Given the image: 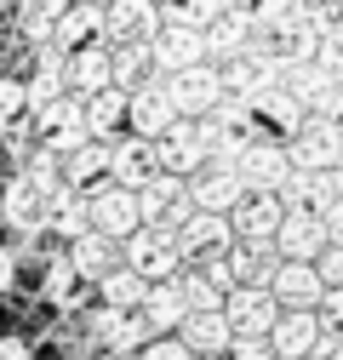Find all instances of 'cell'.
I'll list each match as a JSON object with an SVG mask.
<instances>
[{"label":"cell","instance_id":"obj_47","mask_svg":"<svg viewBox=\"0 0 343 360\" xmlns=\"http://www.w3.org/2000/svg\"><path fill=\"white\" fill-rule=\"evenodd\" d=\"M321 360H343V343H332V349H326V354H321Z\"/></svg>","mask_w":343,"mask_h":360},{"label":"cell","instance_id":"obj_21","mask_svg":"<svg viewBox=\"0 0 343 360\" xmlns=\"http://www.w3.org/2000/svg\"><path fill=\"white\" fill-rule=\"evenodd\" d=\"M235 246V223L218 212H195L183 229H178V252L183 257H224Z\"/></svg>","mask_w":343,"mask_h":360},{"label":"cell","instance_id":"obj_42","mask_svg":"<svg viewBox=\"0 0 343 360\" xmlns=\"http://www.w3.org/2000/svg\"><path fill=\"white\" fill-rule=\"evenodd\" d=\"M315 314H321V326H326V332H343V286H326V297H321Z\"/></svg>","mask_w":343,"mask_h":360},{"label":"cell","instance_id":"obj_31","mask_svg":"<svg viewBox=\"0 0 343 360\" xmlns=\"http://www.w3.org/2000/svg\"><path fill=\"white\" fill-rule=\"evenodd\" d=\"M189 195V177H172V172H155L149 184H138V212H143V223H160L172 206H178Z\"/></svg>","mask_w":343,"mask_h":360},{"label":"cell","instance_id":"obj_41","mask_svg":"<svg viewBox=\"0 0 343 360\" xmlns=\"http://www.w3.org/2000/svg\"><path fill=\"white\" fill-rule=\"evenodd\" d=\"M315 269H321L326 286H343V240H326V252L315 257Z\"/></svg>","mask_w":343,"mask_h":360},{"label":"cell","instance_id":"obj_37","mask_svg":"<svg viewBox=\"0 0 343 360\" xmlns=\"http://www.w3.org/2000/svg\"><path fill=\"white\" fill-rule=\"evenodd\" d=\"M23 177H29V184H40V189L52 195V189L63 184V155H58L52 143H34V149L23 155Z\"/></svg>","mask_w":343,"mask_h":360},{"label":"cell","instance_id":"obj_28","mask_svg":"<svg viewBox=\"0 0 343 360\" xmlns=\"http://www.w3.org/2000/svg\"><path fill=\"white\" fill-rule=\"evenodd\" d=\"M98 34H103V6H92V0H69L58 29H52V46L75 52V46H86V40H98Z\"/></svg>","mask_w":343,"mask_h":360},{"label":"cell","instance_id":"obj_9","mask_svg":"<svg viewBox=\"0 0 343 360\" xmlns=\"http://www.w3.org/2000/svg\"><path fill=\"white\" fill-rule=\"evenodd\" d=\"M143 223V212H138V189H126V184H98L92 189V229L98 235H109V240H126Z\"/></svg>","mask_w":343,"mask_h":360},{"label":"cell","instance_id":"obj_15","mask_svg":"<svg viewBox=\"0 0 343 360\" xmlns=\"http://www.w3.org/2000/svg\"><path fill=\"white\" fill-rule=\"evenodd\" d=\"M275 195H280V206H286V212H326V206L343 195V184H337V172H309V166H292V177H286Z\"/></svg>","mask_w":343,"mask_h":360},{"label":"cell","instance_id":"obj_27","mask_svg":"<svg viewBox=\"0 0 343 360\" xmlns=\"http://www.w3.org/2000/svg\"><path fill=\"white\" fill-rule=\"evenodd\" d=\"M178 338H183L195 354H224V349L235 343V332H229V321H224V309H189L183 326H178Z\"/></svg>","mask_w":343,"mask_h":360},{"label":"cell","instance_id":"obj_29","mask_svg":"<svg viewBox=\"0 0 343 360\" xmlns=\"http://www.w3.org/2000/svg\"><path fill=\"white\" fill-rule=\"evenodd\" d=\"M63 184H75L86 195H92L98 184H109V143L92 138V143H80L75 155H63Z\"/></svg>","mask_w":343,"mask_h":360},{"label":"cell","instance_id":"obj_38","mask_svg":"<svg viewBox=\"0 0 343 360\" xmlns=\"http://www.w3.org/2000/svg\"><path fill=\"white\" fill-rule=\"evenodd\" d=\"M29 115V92H23V80H0V131H12L18 120Z\"/></svg>","mask_w":343,"mask_h":360},{"label":"cell","instance_id":"obj_50","mask_svg":"<svg viewBox=\"0 0 343 360\" xmlns=\"http://www.w3.org/2000/svg\"><path fill=\"white\" fill-rule=\"evenodd\" d=\"M0 6H6V0H0Z\"/></svg>","mask_w":343,"mask_h":360},{"label":"cell","instance_id":"obj_48","mask_svg":"<svg viewBox=\"0 0 343 360\" xmlns=\"http://www.w3.org/2000/svg\"><path fill=\"white\" fill-rule=\"evenodd\" d=\"M80 360H115V354H80Z\"/></svg>","mask_w":343,"mask_h":360},{"label":"cell","instance_id":"obj_7","mask_svg":"<svg viewBox=\"0 0 343 360\" xmlns=\"http://www.w3.org/2000/svg\"><path fill=\"white\" fill-rule=\"evenodd\" d=\"M224 321L235 338H269V326L280 321V303L269 286H235L224 292Z\"/></svg>","mask_w":343,"mask_h":360},{"label":"cell","instance_id":"obj_34","mask_svg":"<svg viewBox=\"0 0 343 360\" xmlns=\"http://www.w3.org/2000/svg\"><path fill=\"white\" fill-rule=\"evenodd\" d=\"M46 303L63 309V314H69V309L80 314V303H86V281L75 275V263H69V257H58V263L46 269Z\"/></svg>","mask_w":343,"mask_h":360},{"label":"cell","instance_id":"obj_17","mask_svg":"<svg viewBox=\"0 0 343 360\" xmlns=\"http://www.w3.org/2000/svg\"><path fill=\"white\" fill-rule=\"evenodd\" d=\"M109 63H115V52L98 46V40H86V46L63 52V86H69L75 98H92V92H103V86H115L109 80Z\"/></svg>","mask_w":343,"mask_h":360},{"label":"cell","instance_id":"obj_43","mask_svg":"<svg viewBox=\"0 0 343 360\" xmlns=\"http://www.w3.org/2000/svg\"><path fill=\"white\" fill-rule=\"evenodd\" d=\"M229 354H235V360H275L269 338H235V343H229Z\"/></svg>","mask_w":343,"mask_h":360},{"label":"cell","instance_id":"obj_6","mask_svg":"<svg viewBox=\"0 0 343 360\" xmlns=\"http://www.w3.org/2000/svg\"><path fill=\"white\" fill-rule=\"evenodd\" d=\"M166 80V98H172V109H178L183 120H200L212 103L224 98V86H218V63H189V69H178V75H160Z\"/></svg>","mask_w":343,"mask_h":360},{"label":"cell","instance_id":"obj_11","mask_svg":"<svg viewBox=\"0 0 343 360\" xmlns=\"http://www.w3.org/2000/svg\"><path fill=\"white\" fill-rule=\"evenodd\" d=\"M189 200H195V212H218V217H229V212L246 200V184H240L235 166L206 160V166L195 172V184H189Z\"/></svg>","mask_w":343,"mask_h":360},{"label":"cell","instance_id":"obj_49","mask_svg":"<svg viewBox=\"0 0 343 360\" xmlns=\"http://www.w3.org/2000/svg\"><path fill=\"white\" fill-rule=\"evenodd\" d=\"M337 184H343V160H337Z\"/></svg>","mask_w":343,"mask_h":360},{"label":"cell","instance_id":"obj_3","mask_svg":"<svg viewBox=\"0 0 343 360\" xmlns=\"http://www.w3.org/2000/svg\"><path fill=\"white\" fill-rule=\"evenodd\" d=\"M34 115V131H40V143H52L58 155H75L80 143H92V126H86V109L75 92H58L52 103H40L29 109Z\"/></svg>","mask_w":343,"mask_h":360},{"label":"cell","instance_id":"obj_32","mask_svg":"<svg viewBox=\"0 0 343 360\" xmlns=\"http://www.w3.org/2000/svg\"><path fill=\"white\" fill-rule=\"evenodd\" d=\"M63 6H69V0H18V34L34 40V46H46L58 18H63Z\"/></svg>","mask_w":343,"mask_h":360},{"label":"cell","instance_id":"obj_8","mask_svg":"<svg viewBox=\"0 0 343 360\" xmlns=\"http://www.w3.org/2000/svg\"><path fill=\"white\" fill-rule=\"evenodd\" d=\"M155 160H160V172H172V177H195L200 166H206V138H200V120H172L160 138H155Z\"/></svg>","mask_w":343,"mask_h":360},{"label":"cell","instance_id":"obj_40","mask_svg":"<svg viewBox=\"0 0 343 360\" xmlns=\"http://www.w3.org/2000/svg\"><path fill=\"white\" fill-rule=\"evenodd\" d=\"M143 360H195V349L183 338H149L143 343Z\"/></svg>","mask_w":343,"mask_h":360},{"label":"cell","instance_id":"obj_13","mask_svg":"<svg viewBox=\"0 0 343 360\" xmlns=\"http://www.w3.org/2000/svg\"><path fill=\"white\" fill-rule=\"evenodd\" d=\"M149 58L160 75H178L189 63H206V34L200 29H183V23H160L149 34Z\"/></svg>","mask_w":343,"mask_h":360},{"label":"cell","instance_id":"obj_14","mask_svg":"<svg viewBox=\"0 0 343 360\" xmlns=\"http://www.w3.org/2000/svg\"><path fill=\"white\" fill-rule=\"evenodd\" d=\"M92 338L103 354H115V360H126L132 349H143V338H149V326H143V314L138 309H98L92 314Z\"/></svg>","mask_w":343,"mask_h":360},{"label":"cell","instance_id":"obj_4","mask_svg":"<svg viewBox=\"0 0 343 360\" xmlns=\"http://www.w3.org/2000/svg\"><path fill=\"white\" fill-rule=\"evenodd\" d=\"M286 155H292V166L337 172V160H343V120H315V115H304L297 131L286 138Z\"/></svg>","mask_w":343,"mask_h":360},{"label":"cell","instance_id":"obj_44","mask_svg":"<svg viewBox=\"0 0 343 360\" xmlns=\"http://www.w3.org/2000/svg\"><path fill=\"white\" fill-rule=\"evenodd\" d=\"M321 223H326V240H343V195L321 212Z\"/></svg>","mask_w":343,"mask_h":360},{"label":"cell","instance_id":"obj_46","mask_svg":"<svg viewBox=\"0 0 343 360\" xmlns=\"http://www.w3.org/2000/svg\"><path fill=\"white\" fill-rule=\"evenodd\" d=\"M12 275H18V263H12L6 246H0V292H12Z\"/></svg>","mask_w":343,"mask_h":360},{"label":"cell","instance_id":"obj_16","mask_svg":"<svg viewBox=\"0 0 343 360\" xmlns=\"http://www.w3.org/2000/svg\"><path fill=\"white\" fill-rule=\"evenodd\" d=\"M269 240H275V252L292 257V263H315V257L326 252V223H321V212H286L280 229H275Z\"/></svg>","mask_w":343,"mask_h":360},{"label":"cell","instance_id":"obj_39","mask_svg":"<svg viewBox=\"0 0 343 360\" xmlns=\"http://www.w3.org/2000/svg\"><path fill=\"white\" fill-rule=\"evenodd\" d=\"M178 286H183V297H189V309H224V292L212 286L206 275H183V269H178Z\"/></svg>","mask_w":343,"mask_h":360},{"label":"cell","instance_id":"obj_19","mask_svg":"<svg viewBox=\"0 0 343 360\" xmlns=\"http://www.w3.org/2000/svg\"><path fill=\"white\" fill-rule=\"evenodd\" d=\"M126 120H132V131L138 138H160V131L178 120V109H172V98H166V80H149V86H138V92H126Z\"/></svg>","mask_w":343,"mask_h":360},{"label":"cell","instance_id":"obj_22","mask_svg":"<svg viewBox=\"0 0 343 360\" xmlns=\"http://www.w3.org/2000/svg\"><path fill=\"white\" fill-rule=\"evenodd\" d=\"M280 217H286L280 195H264V189H246V200L229 212V223H235L240 240H269V235L280 229Z\"/></svg>","mask_w":343,"mask_h":360},{"label":"cell","instance_id":"obj_24","mask_svg":"<svg viewBox=\"0 0 343 360\" xmlns=\"http://www.w3.org/2000/svg\"><path fill=\"white\" fill-rule=\"evenodd\" d=\"M46 229H58L63 240L86 235V229H92V195L75 189V184H58V189L46 195Z\"/></svg>","mask_w":343,"mask_h":360},{"label":"cell","instance_id":"obj_10","mask_svg":"<svg viewBox=\"0 0 343 360\" xmlns=\"http://www.w3.org/2000/svg\"><path fill=\"white\" fill-rule=\"evenodd\" d=\"M155 29H160L155 0H109L103 6V40L109 46H143Z\"/></svg>","mask_w":343,"mask_h":360},{"label":"cell","instance_id":"obj_25","mask_svg":"<svg viewBox=\"0 0 343 360\" xmlns=\"http://www.w3.org/2000/svg\"><path fill=\"white\" fill-rule=\"evenodd\" d=\"M138 314H143V326H149V332H178V326H183V314H189V297H183L178 275H172V281H155V286L143 292Z\"/></svg>","mask_w":343,"mask_h":360},{"label":"cell","instance_id":"obj_45","mask_svg":"<svg viewBox=\"0 0 343 360\" xmlns=\"http://www.w3.org/2000/svg\"><path fill=\"white\" fill-rule=\"evenodd\" d=\"M0 360H29V343L23 338H0Z\"/></svg>","mask_w":343,"mask_h":360},{"label":"cell","instance_id":"obj_26","mask_svg":"<svg viewBox=\"0 0 343 360\" xmlns=\"http://www.w3.org/2000/svg\"><path fill=\"white\" fill-rule=\"evenodd\" d=\"M63 257L75 263V275H80V281H103L109 269H120V240H109V235H98V229H86V235L69 240Z\"/></svg>","mask_w":343,"mask_h":360},{"label":"cell","instance_id":"obj_1","mask_svg":"<svg viewBox=\"0 0 343 360\" xmlns=\"http://www.w3.org/2000/svg\"><path fill=\"white\" fill-rule=\"evenodd\" d=\"M120 257H126V269H138L149 286H155V281H172V275L183 269L178 229H166V223H138V229L120 240Z\"/></svg>","mask_w":343,"mask_h":360},{"label":"cell","instance_id":"obj_30","mask_svg":"<svg viewBox=\"0 0 343 360\" xmlns=\"http://www.w3.org/2000/svg\"><path fill=\"white\" fill-rule=\"evenodd\" d=\"M109 52H115L109 80L120 86V92H138V86L160 80V69H155V58H149V40H143V46H109Z\"/></svg>","mask_w":343,"mask_h":360},{"label":"cell","instance_id":"obj_36","mask_svg":"<svg viewBox=\"0 0 343 360\" xmlns=\"http://www.w3.org/2000/svg\"><path fill=\"white\" fill-rule=\"evenodd\" d=\"M160 23H183V29H206L212 18L224 12V0H155Z\"/></svg>","mask_w":343,"mask_h":360},{"label":"cell","instance_id":"obj_23","mask_svg":"<svg viewBox=\"0 0 343 360\" xmlns=\"http://www.w3.org/2000/svg\"><path fill=\"white\" fill-rule=\"evenodd\" d=\"M160 172V160H155V143L149 138H120V143H109V177L115 184H126V189H138V184H149V177Z\"/></svg>","mask_w":343,"mask_h":360},{"label":"cell","instance_id":"obj_35","mask_svg":"<svg viewBox=\"0 0 343 360\" xmlns=\"http://www.w3.org/2000/svg\"><path fill=\"white\" fill-rule=\"evenodd\" d=\"M143 292H149V281L138 275V269H109V275L98 281L103 309H138V303H143Z\"/></svg>","mask_w":343,"mask_h":360},{"label":"cell","instance_id":"obj_5","mask_svg":"<svg viewBox=\"0 0 343 360\" xmlns=\"http://www.w3.org/2000/svg\"><path fill=\"white\" fill-rule=\"evenodd\" d=\"M235 172H240V184H246V189L275 195L286 177H292V155H286V143H280V138H264V131H257V138L235 155Z\"/></svg>","mask_w":343,"mask_h":360},{"label":"cell","instance_id":"obj_33","mask_svg":"<svg viewBox=\"0 0 343 360\" xmlns=\"http://www.w3.org/2000/svg\"><path fill=\"white\" fill-rule=\"evenodd\" d=\"M80 109H86V126H92V138H109V131L126 120V92H120V86H103V92L80 98Z\"/></svg>","mask_w":343,"mask_h":360},{"label":"cell","instance_id":"obj_18","mask_svg":"<svg viewBox=\"0 0 343 360\" xmlns=\"http://www.w3.org/2000/svg\"><path fill=\"white\" fill-rule=\"evenodd\" d=\"M252 6H224L218 18H212L200 34H206V58L212 63H224V58H240L246 46H252Z\"/></svg>","mask_w":343,"mask_h":360},{"label":"cell","instance_id":"obj_2","mask_svg":"<svg viewBox=\"0 0 343 360\" xmlns=\"http://www.w3.org/2000/svg\"><path fill=\"white\" fill-rule=\"evenodd\" d=\"M332 343H343V338L321 326L315 309H280V321L269 326V349H275V360H321Z\"/></svg>","mask_w":343,"mask_h":360},{"label":"cell","instance_id":"obj_20","mask_svg":"<svg viewBox=\"0 0 343 360\" xmlns=\"http://www.w3.org/2000/svg\"><path fill=\"white\" fill-rule=\"evenodd\" d=\"M0 217H6L18 235H40V229H46V189L29 184V177L18 172L6 184V195H0Z\"/></svg>","mask_w":343,"mask_h":360},{"label":"cell","instance_id":"obj_12","mask_svg":"<svg viewBox=\"0 0 343 360\" xmlns=\"http://www.w3.org/2000/svg\"><path fill=\"white\" fill-rule=\"evenodd\" d=\"M264 286L275 292V303H280V309H321V297H326L321 269H315V263H292V257H280V263H275V275H269Z\"/></svg>","mask_w":343,"mask_h":360}]
</instances>
